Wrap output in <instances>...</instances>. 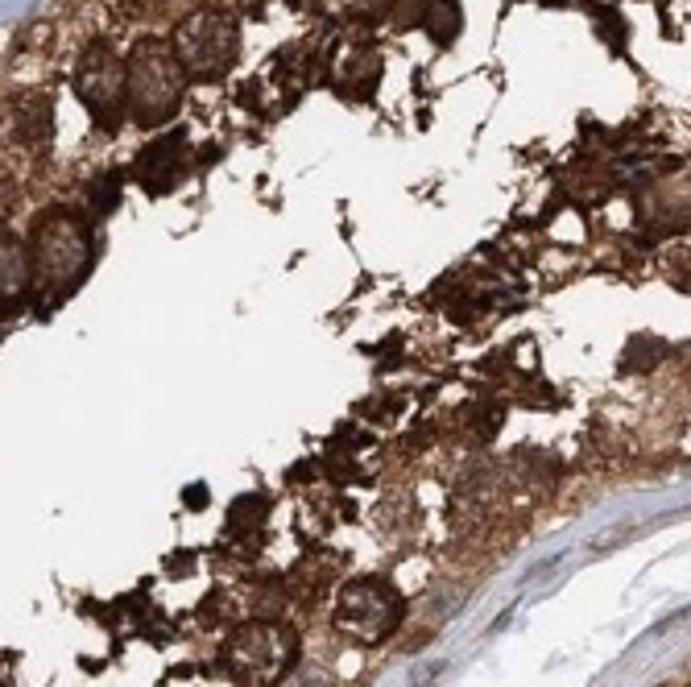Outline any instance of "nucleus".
<instances>
[{"mask_svg":"<svg viewBox=\"0 0 691 687\" xmlns=\"http://www.w3.org/2000/svg\"><path fill=\"white\" fill-rule=\"evenodd\" d=\"M29 278H34L29 245H22V241H4V311L17 307V298L29 291Z\"/></svg>","mask_w":691,"mask_h":687,"instance_id":"1a4fd4ad","label":"nucleus"},{"mask_svg":"<svg viewBox=\"0 0 691 687\" xmlns=\"http://www.w3.org/2000/svg\"><path fill=\"white\" fill-rule=\"evenodd\" d=\"M240 29L229 13H195L174 29V54L195 79H215L236 63Z\"/></svg>","mask_w":691,"mask_h":687,"instance_id":"39448f33","label":"nucleus"},{"mask_svg":"<svg viewBox=\"0 0 691 687\" xmlns=\"http://www.w3.org/2000/svg\"><path fill=\"white\" fill-rule=\"evenodd\" d=\"M460 25H464V17H460V4H456V0H435V4H431L427 29H431V38L440 46L452 42V38L460 34Z\"/></svg>","mask_w":691,"mask_h":687,"instance_id":"ddd939ff","label":"nucleus"},{"mask_svg":"<svg viewBox=\"0 0 691 687\" xmlns=\"http://www.w3.org/2000/svg\"><path fill=\"white\" fill-rule=\"evenodd\" d=\"M199 622H203V625H220V622H224V592L203 597V604H199Z\"/></svg>","mask_w":691,"mask_h":687,"instance_id":"2eb2a0df","label":"nucleus"},{"mask_svg":"<svg viewBox=\"0 0 691 687\" xmlns=\"http://www.w3.org/2000/svg\"><path fill=\"white\" fill-rule=\"evenodd\" d=\"M667 360V344L654 340V335H633L626 344V356H621V369H638V373H650Z\"/></svg>","mask_w":691,"mask_h":687,"instance_id":"f8f14e48","label":"nucleus"},{"mask_svg":"<svg viewBox=\"0 0 691 687\" xmlns=\"http://www.w3.org/2000/svg\"><path fill=\"white\" fill-rule=\"evenodd\" d=\"M183 498H187V505L195 510V505H203V501H208L211 493H208V484H190V489L183 493Z\"/></svg>","mask_w":691,"mask_h":687,"instance_id":"dca6fc26","label":"nucleus"},{"mask_svg":"<svg viewBox=\"0 0 691 687\" xmlns=\"http://www.w3.org/2000/svg\"><path fill=\"white\" fill-rule=\"evenodd\" d=\"M183 75L187 66L178 63L174 46L141 42L128 59V108L137 125H162L183 105Z\"/></svg>","mask_w":691,"mask_h":687,"instance_id":"7ed1b4c3","label":"nucleus"},{"mask_svg":"<svg viewBox=\"0 0 691 687\" xmlns=\"http://www.w3.org/2000/svg\"><path fill=\"white\" fill-rule=\"evenodd\" d=\"M335 572H340V560L332 551H311L294 563L286 572V597L298 604H314L328 597V588L335 584Z\"/></svg>","mask_w":691,"mask_h":687,"instance_id":"6e6552de","label":"nucleus"},{"mask_svg":"<svg viewBox=\"0 0 691 687\" xmlns=\"http://www.w3.org/2000/svg\"><path fill=\"white\" fill-rule=\"evenodd\" d=\"M402 613L406 604L394 584L381 576H357L340 588L332 625L353 646H381L402 625Z\"/></svg>","mask_w":691,"mask_h":687,"instance_id":"20e7f679","label":"nucleus"},{"mask_svg":"<svg viewBox=\"0 0 691 687\" xmlns=\"http://www.w3.org/2000/svg\"><path fill=\"white\" fill-rule=\"evenodd\" d=\"M75 96L91 108V116L100 125H116V112L128 100V66L108 46H87L79 71H75Z\"/></svg>","mask_w":691,"mask_h":687,"instance_id":"423d86ee","label":"nucleus"},{"mask_svg":"<svg viewBox=\"0 0 691 687\" xmlns=\"http://www.w3.org/2000/svg\"><path fill=\"white\" fill-rule=\"evenodd\" d=\"M29 257H34V282L42 286L50 303H59L84 282L96 261L91 232L75 211H46L29 236Z\"/></svg>","mask_w":691,"mask_h":687,"instance_id":"f257e3e1","label":"nucleus"},{"mask_svg":"<svg viewBox=\"0 0 691 687\" xmlns=\"http://www.w3.org/2000/svg\"><path fill=\"white\" fill-rule=\"evenodd\" d=\"M121 204V174H100L91 183V211L96 216H108V211Z\"/></svg>","mask_w":691,"mask_h":687,"instance_id":"4468645a","label":"nucleus"},{"mask_svg":"<svg viewBox=\"0 0 691 687\" xmlns=\"http://www.w3.org/2000/svg\"><path fill=\"white\" fill-rule=\"evenodd\" d=\"M298 663V634L277 617H257L229 629L220 666L236 687H273Z\"/></svg>","mask_w":691,"mask_h":687,"instance_id":"f03ea898","label":"nucleus"},{"mask_svg":"<svg viewBox=\"0 0 691 687\" xmlns=\"http://www.w3.org/2000/svg\"><path fill=\"white\" fill-rule=\"evenodd\" d=\"M270 518V501L261 498V493H245V498H236L229 505V530L232 535H261V526Z\"/></svg>","mask_w":691,"mask_h":687,"instance_id":"9b49d317","label":"nucleus"},{"mask_svg":"<svg viewBox=\"0 0 691 687\" xmlns=\"http://www.w3.org/2000/svg\"><path fill=\"white\" fill-rule=\"evenodd\" d=\"M183 154H187V137L183 133H170V137H158L153 146H146L137 154V162H133V174H137V183L153 195H162L178 183V174H183Z\"/></svg>","mask_w":691,"mask_h":687,"instance_id":"0eeeda50","label":"nucleus"},{"mask_svg":"<svg viewBox=\"0 0 691 687\" xmlns=\"http://www.w3.org/2000/svg\"><path fill=\"white\" fill-rule=\"evenodd\" d=\"M17 137L22 142H46L50 137V96L29 91L17 100Z\"/></svg>","mask_w":691,"mask_h":687,"instance_id":"9d476101","label":"nucleus"}]
</instances>
